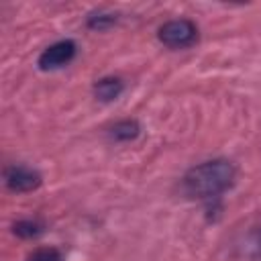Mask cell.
I'll return each mask as SVG.
<instances>
[{"mask_svg": "<svg viewBox=\"0 0 261 261\" xmlns=\"http://www.w3.org/2000/svg\"><path fill=\"white\" fill-rule=\"evenodd\" d=\"M234 177L237 169L228 159H210L190 167L181 179V188L190 198L214 200L234 184Z\"/></svg>", "mask_w": 261, "mask_h": 261, "instance_id": "obj_1", "label": "cell"}, {"mask_svg": "<svg viewBox=\"0 0 261 261\" xmlns=\"http://www.w3.org/2000/svg\"><path fill=\"white\" fill-rule=\"evenodd\" d=\"M157 37L169 49H186L198 41V27L190 18H173L159 27Z\"/></svg>", "mask_w": 261, "mask_h": 261, "instance_id": "obj_2", "label": "cell"}, {"mask_svg": "<svg viewBox=\"0 0 261 261\" xmlns=\"http://www.w3.org/2000/svg\"><path fill=\"white\" fill-rule=\"evenodd\" d=\"M75 43L69 41V39H63V41H57L53 45H49L41 55H39V67L45 69V71H51V69H59L63 65H67L73 57H75Z\"/></svg>", "mask_w": 261, "mask_h": 261, "instance_id": "obj_3", "label": "cell"}, {"mask_svg": "<svg viewBox=\"0 0 261 261\" xmlns=\"http://www.w3.org/2000/svg\"><path fill=\"white\" fill-rule=\"evenodd\" d=\"M4 181L10 192L22 194V192H33L41 186V173L27 167V165H12L4 171Z\"/></svg>", "mask_w": 261, "mask_h": 261, "instance_id": "obj_4", "label": "cell"}, {"mask_svg": "<svg viewBox=\"0 0 261 261\" xmlns=\"http://www.w3.org/2000/svg\"><path fill=\"white\" fill-rule=\"evenodd\" d=\"M124 90V84L120 77H102L94 84V94L102 102H112L116 100Z\"/></svg>", "mask_w": 261, "mask_h": 261, "instance_id": "obj_5", "label": "cell"}, {"mask_svg": "<svg viewBox=\"0 0 261 261\" xmlns=\"http://www.w3.org/2000/svg\"><path fill=\"white\" fill-rule=\"evenodd\" d=\"M110 135H112V139H116V141H135V139L141 135V126H139L137 120L126 118V120L116 122V124L110 128Z\"/></svg>", "mask_w": 261, "mask_h": 261, "instance_id": "obj_6", "label": "cell"}, {"mask_svg": "<svg viewBox=\"0 0 261 261\" xmlns=\"http://www.w3.org/2000/svg\"><path fill=\"white\" fill-rule=\"evenodd\" d=\"M41 232H43V224H39L37 220H20L14 224V234H18L22 239H33Z\"/></svg>", "mask_w": 261, "mask_h": 261, "instance_id": "obj_7", "label": "cell"}, {"mask_svg": "<svg viewBox=\"0 0 261 261\" xmlns=\"http://www.w3.org/2000/svg\"><path fill=\"white\" fill-rule=\"evenodd\" d=\"M29 261H63L61 253L53 247H43V249H37L29 255Z\"/></svg>", "mask_w": 261, "mask_h": 261, "instance_id": "obj_8", "label": "cell"}, {"mask_svg": "<svg viewBox=\"0 0 261 261\" xmlns=\"http://www.w3.org/2000/svg\"><path fill=\"white\" fill-rule=\"evenodd\" d=\"M114 20H116L114 14H102V12H100V14H94V16L88 18V27H90V29H98V31H102V29L114 24Z\"/></svg>", "mask_w": 261, "mask_h": 261, "instance_id": "obj_9", "label": "cell"}, {"mask_svg": "<svg viewBox=\"0 0 261 261\" xmlns=\"http://www.w3.org/2000/svg\"><path fill=\"white\" fill-rule=\"evenodd\" d=\"M257 253L261 255V230H259V234H257Z\"/></svg>", "mask_w": 261, "mask_h": 261, "instance_id": "obj_10", "label": "cell"}]
</instances>
